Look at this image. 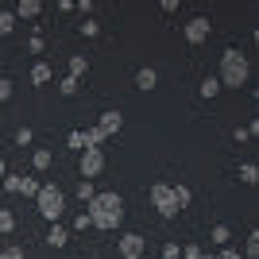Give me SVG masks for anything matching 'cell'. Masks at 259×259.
<instances>
[{
    "label": "cell",
    "instance_id": "cell-7",
    "mask_svg": "<svg viewBox=\"0 0 259 259\" xmlns=\"http://www.w3.org/2000/svg\"><path fill=\"white\" fill-rule=\"evenodd\" d=\"M143 251H147V240L140 232H124L120 236V255L124 259H143Z\"/></svg>",
    "mask_w": 259,
    "mask_h": 259
},
{
    "label": "cell",
    "instance_id": "cell-2",
    "mask_svg": "<svg viewBox=\"0 0 259 259\" xmlns=\"http://www.w3.org/2000/svg\"><path fill=\"white\" fill-rule=\"evenodd\" d=\"M248 77H251L248 54L236 51V47H228V51L221 54V74H217L221 89H240V85H248Z\"/></svg>",
    "mask_w": 259,
    "mask_h": 259
},
{
    "label": "cell",
    "instance_id": "cell-20",
    "mask_svg": "<svg viewBox=\"0 0 259 259\" xmlns=\"http://www.w3.org/2000/svg\"><path fill=\"white\" fill-rule=\"evenodd\" d=\"M255 178H259L255 162H240V182H244V186H255Z\"/></svg>",
    "mask_w": 259,
    "mask_h": 259
},
{
    "label": "cell",
    "instance_id": "cell-9",
    "mask_svg": "<svg viewBox=\"0 0 259 259\" xmlns=\"http://www.w3.org/2000/svg\"><path fill=\"white\" fill-rule=\"evenodd\" d=\"M47 244H51V248H66V244H70V228L66 225H51L47 228Z\"/></svg>",
    "mask_w": 259,
    "mask_h": 259
},
{
    "label": "cell",
    "instance_id": "cell-35",
    "mask_svg": "<svg viewBox=\"0 0 259 259\" xmlns=\"http://www.w3.org/2000/svg\"><path fill=\"white\" fill-rule=\"evenodd\" d=\"M182 255V251H178V244H166V248H162V259H178Z\"/></svg>",
    "mask_w": 259,
    "mask_h": 259
},
{
    "label": "cell",
    "instance_id": "cell-29",
    "mask_svg": "<svg viewBox=\"0 0 259 259\" xmlns=\"http://www.w3.org/2000/svg\"><path fill=\"white\" fill-rule=\"evenodd\" d=\"M4 101H12V81L8 77H0V105H4Z\"/></svg>",
    "mask_w": 259,
    "mask_h": 259
},
{
    "label": "cell",
    "instance_id": "cell-37",
    "mask_svg": "<svg viewBox=\"0 0 259 259\" xmlns=\"http://www.w3.org/2000/svg\"><path fill=\"white\" fill-rule=\"evenodd\" d=\"M4 174H8V166H4V159H0V178H4Z\"/></svg>",
    "mask_w": 259,
    "mask_h": 259
},
{
    "label": "cell",
    "instance_id": "cell-5",
    "mask_svg": "<svg viewBox=\"0 0 259 259\" xmlns=\"http://www.w3.org/2000/svg\"><path fill=\"white\" fill-rule=\"evenodd\" d=\"M77 170H81V178H85V182H93V178L105 170V151H101V147H85V151H81V159H77Z\"/></svg>",
    "mask_w": 259,
    "mask_h": 259
},
{
    "label": "cell",
    "instance_id": "cell-26",
    "mask_svg": "<svg viewBox=\"0 0 259 259\" xmlns=\"http://www.w3.org/2000/svg\"><path fill=\"white\" fill-rule=\"evenodd\" d=\"M81 35H85V39H97V35H101V23L97 20H85V23H81Z\"/></svg>",
    "mask_w": 259,
    "mask_h": 259
},
{
    "label": "cell",
    "instance_id": "cell-21",
    "mask_svg": "<svg viewBox=\"0 0 259 259\" xmlns=\"http://www.w3.org/2000/svg\"><path fill=\"white\" fill-rule=\"evenodd\" d=\"M77 197H81V201H93V197H97V190H93V182H85V178H81V182H77Z\"/></svg>",
    "mask_w": 259,
    "mask_h": 259
},
{
    "label": "cell",
    "instance_id": "cell-28",
    "mask_svg": "<svg viewBox=\"0 0 259 259\" xmlns=\"http://www.w3.org/2000/svg\"><path fill=\"white\" fill-rule=\"evenodd\" d=\"M31 140H35V132L27 128V124H23V128L16 132V143H20V147H23V143H31Z\"/></svg>",
    "mask_w": 259,
    "mask_h": 259
},
{
    "label": "cell",
    "instance_id": "cell-25",
    "mask_svg": "<svg viewBox=\"0 0 259 259\" xmlns=\"http://www.w3.org/2000/svg\"><path fill=\"white\" fill-rule=\"evenodd\" d=\"M20 178H23V174H4L0 182H4V190H8V194H20Z\"/></svg>",
    "mask_w": 259,
    "mask_h": 259
},
{
    "label": "cell",
    "instance_id": "cell-31",
    "mask_svg": "<svg viewBox=\"0 0 259 259\" xmlns=\"http://www.w3.org/2000/svg\"><path fill=\"white\" fill-rule=\"evenodd\" d=\"M182 255H186V259H201V255H205V251L197 248V244H190V248H182Z\"/></svg>",
    "mask_w": 259,
    "mask_h": 259
},
{
    "label": "cell",
    "instance_id": "cell-39",
    "mask_svg": "<svg viewBox=\"0 0 259 259\" xmlns=\"http://www.w3.org/2000/svg\"><path fill=\"white\" fill-rule=\"evenodd\" d=\"M201 259H217V255H201Z\"/></svg>",
    "mask_w": 259,
    "mask_h": 259
},
{
    "label": "cell",
    "instance_id": "cell-34",
    "mask_svg": "<svg viewBox=\"0 0 259 259\" xmlns=\"http://www.w3.org/2000/svg\"><path fill=\"white\" fill-rule=\"evenodd\" d=\"M232 140H236V143H248L251 132H248V128H236V132H232Z\"/></svg>",
    "mask_w": 259,
    "mask_h": 259
},
{
    "label": "cell",
    "instance_id": "cell-17",
    "mask_svg": "<svg viewBox=\"0 0 259 259\" xmlns=\"http://www.w3.org/2000/svg\"><path fill=\"white\" fill-rule=\"evenodd\" d=\"M197 93H201V97H205V101H213L217 93H221V81H217V77H205V81L197 85Z\"/></svg>",
    "mask_w": 259,
    "mask_h": 259
},
{
    "label": "cell",
    "instance_id": "cell-18",
    "mask_svg": "<svg viewBox=\"0 0 259 259\" xmlns=\"http://www.w3.org/2000/svg\"><path fill=\"white\" fill-rule=\"evenodd\" d=\"M31 166H35L39 174H43V170H51V151H47V147H39V151L31 155Z\"/></svg>",
    "mask_w": 259,
    "mask_h": 259
},
{
    "label": "cell",
    "instance_id": "cell-27",
    "mask_svg": "<svg viewBox=\"0 0 259 259\" xmlns=\"http://www.w3.org/2000/svg\"><path fill=\"white\" fill-rule=\"evenodd\" d=\"M259 255V232H251V236H248V255H244V259H255Z\"/></svg>",
    "mask_w": 259,
    "mask_h": 259
},
{
    "label": "cell",
    "instance_id": "cell-4",
    "mask_svg": "<svg viewBox=\"0 0 259 259\" xmlns=\"http://www.w3.org/2000/svg\"><path fill=\"white\" fill-rule=\"evenodd\" d=\"M151 205L159 209V217H178V205H174V190H170V182H155L151 186Z\"/></svg>",
    "mask_w": 259,
    "mask_h": 259
},
{
    "label": "cell",
    "instance_id": "cell-11",
    "mask_svg": "<svg viewBox=\"0 0 259 259\" xmlns=\"http://www.w3.org/2000/svg\"><path fill=\"white\" fill-rule=\"evenodd\" d=\"M39 12H43V4H39V0H20V8L12 12V16H16V20H35Z\"/></svg>",
    "mask_w": 259,
    "mask_h": 259
},
{
    "label": "cell",
    "instance_id": "cell-10",
    "mask_svg": "<svg viewBox=\"0 0 259 259\" xmlns=\"http://www.w3.org/2000/svg\"><path fill=\"white\" fill-rule=\"evenodd\" d=\"M136 85H140L143 93H147V89H155V85H159V70H155V66H143L140 74H136Z\"/></svg>",
    "mask_w": 259,
    "mask_h": 259
},
{
    "label": "cell",
    "instance_id": "cell-23",
    "mask_svg": "<svg viewBox=\"0 0 259 259\" xmlns=\"http://www.w3.org/2000/svg\"><path fill=\"white\" fill-rule=\"evenodd\" d=\"M39 186H43V182H35V178H20V194L23 197H35V194H39Z\"/></svg>",
    "mask_w": 259,
    "mask_h": 259
},
{
    "label": "cell",
    "instance_id": "cell-13",
    "mask_svg": "<svg viewBox=\"0 0 259 259\" xmlns=\"http://www.w3.org/2000/svg\"><path fill=\"white\" fill-rule=\"evenodd\" d=\"M101 143H105V132H101L97 124L81 132V151H85V147H101Z\"/></svg>",
    "mask_w": 259,
    "mask_h": 259
},
{
    "label": "cell",
    "instance_id": "cell-1",
    "mask_svg": "<svg viewBox=\"0 0 259 259\" xmlns=\"http://www.w3.org/2000/svg\"><path fill=\"white\" fill-rule=\"evenodd\" d=\"M89 213V225L93 228H105V232H112V228H120V221H124V197L120 194H97L93 201L85 205Z\"/></svg>",
    "mask_w": 259,
    "mask_h": 259
},
{
    "label": "cell",
    "instance_id": "cell-30",
    "mask_svg": "<svg viewBox=\"0 0 259 259\" xmlns=\"http://www.w3.org/2000/svg\"><path fill=\"white\" fill-rule=\"evenodd\" d=\"M74 228H77V232H85V228H93V225H89V213H77V217H74Z\"/></svg>",
    "mask_w": 259,
    "mask_h": 259
},
{
    "label": "cell",
    "instance_id": "cell-22",
    "mask_svg": "<svg viewBox=\"0 0 259 259\" xmlns=\"http://www.w3.org/2000/svg\"><path fill=\"white\" fill-rule=\"evenodd\" d=\"M58 89H62V97H74L77 89H81V81H77V77H70V74H66V77H62V85H58Z\"/></svg>",
    "mask_w": 259,
    "mask_h": 259
},
{
    "label": "cell",
    "instance_id": "cell-14",
    "mask_svg": "<svg viewBox=\"0 0 259 259\" xmlns=\"http://www.w3.org/2000/svg\"><path fill=\"white\" fill-rule=\"evenodd\" d=\"M85 74H89V58H85V54H74V58H70V77L81 81Z\"/></svg>",
    "mask_w": 259,
    "mask_h": 259
},
{
    "label": "cell",
    "instance_id": "cell-8",
    "mask_svg": "<svg viewBox=\"0 0 259 259\" xmlns=\"http://www.w3.org/2000/svg\"><path fill=\"white\" fill-rule=\"evenodd\" d=\"M97 128L105 132V140H108V136H116V132L124 128V116H120L116 108H108V112H101V120H97Z\"/></svg>",
    "mask_w": 259,
    "mask_h": 259
},
{
    "label": "cell",
    "instance_id": "cell-32",
    "mask_svg": "<svg viewBox=\"0 0 259 259\" xmlns=\"http://www.w3.org/2000/svg\"><path fill=\"white\" fill-rule=\"evenodd\" d=\"M217 259H244V255H240L236 248H221V251H217Z\"/></svg>",
    "mask_w": 259,
    "mask_h": 259
},
{
    "label": "cell",
    "instance_id": "cell-6",
    "mask_svg": "<svg viewBox=\"0 0 259 259\" xmlns=\"http://www.w3.org/2000/svg\"><path fill=\"white\" fill-rule=\"evenodd\" d=\"M209 31H213V23H209L205 20V16H194V20H190V23H186V27H182V35H186V43H205V39H209Z\"/></svg>",
    "mask_w": 259,
    "mask_h": 259
},
{
    "label": "cell",
    "instance_id": "cell-19",
    "mask_svg": "<svg viewBox=\"0 0 259 259\" xmlns=\"http://www.w3.org/2000/svg\"><path fill=\"white\" fill-rule=\"evenodd\" d=\"M8 232H16V213H12V209H0V236H8Z\"/></svg>",
    "mask_w": 259,
    "mask_h": 259
},
{
    "label": "cell",
    "instance_id": "cell-3",
    "mask_svg": "<svg viewBox=\"0 0 259 259\" xmlns=\"http://www.w3.org/2000/svg\"><path fill=\"white\" fill-rule=\"evenodd\" d=\"M35 205H39V217H43V221L58 225V217L66 213V194L54 182H43V186H39V194H35Z\"/></svg>",
    "mask_w": 259,
    "mask_h": 259
},
{
    "label": "cell",
    "instance_id": "cell-33",
    "mask_svg": "<svg viewBox=\"0 0 259 259\" xmlns=\"http://www.w3.org/2000/svg\"><path fill=\"white\" fill-rule=\"evenodd\" d=\"M66 143H70L74 151H81V132H70V136H66Z\"/></svg>",
    "mask_w": 259,
    "mask_h": 259
},
{
    "label": "cell",
    "instance_id": "cell-16",
    "mask_svg": "<svg viewBox=\"0 0 259 259\" xmlns=\"http://www.w3.org/2000/svg\"><path fill=\"white\" fill-rule=\"evenodd\" d=\"M209 240H213V244H221V248H228V240H232V228H228V225H213Z\"/></svg>",
    "mask_w": 259,
    "mask_h": 259
},
{
    "label": "cell",
    "instance_id": "cell-36",
    "mask_svg": "<svg viewBox=\"0 0 259 259\" xmlns=\"http://www.w3.org/2000/svg\"><path fill=\"white\" fill-rule=\"evenodd\" d=\"M4 255L8 259H23V248H4Z\"/></svg>",
    "mask_w": 259,
    "mask_h": 259
},
{
    "label": "cell",
    "instance_id": "cell-24",
    "mask_svg": "<svg viewBox=\"0 0 259 259\" xmlns=\"http://www.w3.org/2000/svg\"><path fill=\"white\" fill-rule=\"evenodd\" d=\"M16 31V16L12 12H0V35H12Z\"/></svg>",
    "mask_w": 259,
    "mask_h": 259
},
{
    "label": "cell",
    "instance_id": "cell-15",
    "mask_svg": "<svg viewBox=\"0 0 259 259\" xmlns=\"http://www.w3.org/2000/svg\"><path fill=\"white\" fill-rule=\"evenodd\" d=\"M47 81H51V66H47V62H35L31 66V85H47Z\"/></svg>",
    "mask_w": 259,
    "mask_h": 259
},
{
    "label": "cell",
    "instance_id": "cell-38",
    "mask_svg": "<svg viewBox=\"0 0 259 259\" xmlns=\"http://www.w3.org/2000/svg\"><path fill=\"white\" fill-rule=\"evenodd\" d=\"M0 259H8V255H4V248H0Z\"/></svg>",
    "mask_w": 259,
    "mask_h": 259
},
{
    "label": "cell",
    "instance_id": "cell-12",
    "mask_svg": "<svg viewBox=\"0 0 259 259\" xmlns=\"http://www.w3.org/2000/svg\"><path fill=\"white\" fill-rule=\"evenodd\" d=\"M174 190V205H178V213H182V209H190V201H194V190H190V186H170Z\"/></svg>",
    "mask_w": 259,
    "mask_h": 259
}]
</instances>
